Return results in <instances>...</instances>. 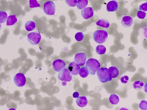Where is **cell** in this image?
Instances as JSON below:
<instances>
[{"label": "cell", "instance_id": "obj_31", "mask_svg": "<svg viewBox=\"0 0 147 110\" xmlns=\"http://www.w3.org/2000/svg\"><path fill=\"white\" fill-rule=\"evenodd\" d=\"M139 9L140 10H142L144 11H147V2L143 3L139 6Z\"/></svg>", "mask_w": 147, "mask_h": 110}, {"label": "cell", "instance_id": "obj_11", "mask_svg": "<svg viewBox=\"0 0 147 110\" xmlns=\"http://www.w3.org/2000/svg\"><path fill=\"white\" fill-rule=\"evenodd\" d=\"M68 69L72 74L77 75L79 73L80 67V66L75 62H71L68 66Z\"/></svg>", "mask_w": 147, "mask_h": 110}, {"label": "cell", "instance_id": "obj_8", "mask_svg": "<svg viewBox=\"0 0 147 110\" xmlns=\"http://www.w3.org/2000/svg\"><path fill=\"white\" fill-rule=\"evenodd\" d=\"M53 69L56 72H59L65 68V63L63 60L58 59L54 60L52 63Z\"/></svg>", "mask_w": 147, "mask_h": 110}, {"label": "cell", "instance_id": "obj_23", "mask_svg": "<svg viewBox=\"0 0 147 110\" xmlns=\"http://www.w3.org/2000/svg\"><path fill=\"white\" fill-rule=\"evenodd\" d=\"M7 17V14L5 12L0 11V23L5 22L6 20Z\"/></svg>", "mask_w": 147, "mask_h": 110}, {"label": "cell", "instance_id": "obj_33", "mask_svg": "<svg viewBox=\"0 0 147 110\" xmlns=\"http://www.w3.org/2000/svg\"><path fill=\"white\" fill-rule=\"evenodd\" d=\"M1 24L0 23V30L1 29Z\"/></svg>", "mask_w": 147, "mask_h": 110}, {"label": "cell", "instance_id": "obj_24", "mask_svg": "<svg viewBox=\"0 0 147 110\" xmlns=\"http://www.w3.org/2000/svg\"><path fill=\"white\" fill-rule=\"evenodd\" d=\"M144 82L142 81L139 80L135 81L133 83V87L135 89H141L144 86Z\"/></svg>", "mask_w": 147, "mask_h": 110}, {"label": "cell", "instance_id": "obj_7", "mask_svg": "<svg viewBox=\"0 0 147 110\" xmlns=\"http://www.w3.org/2000/svg\"><path fill=\"white\" fill-rule=\"evenodd\" d=\"M15 84L19 87L24 86L26 82V78L23 73H18L16 74L13 78Z\"/></svg>", "mask_w": 147, "mask_h": 110}, {"label": "cell", "instance_id": "obj_6", "mask_svg": "<svg viewBox=\"0 0 147 110\" xmlns=\"http://www.w3.org/2000/svg\"><path fill=\"white\" fill-rule=\"evenodd\" d=\"M27 38L30 44L35 45L38 44L40 42L41 39V36L39 33L32 32L28 34Z\"/></svg>", "mask_w": 147, "mask_h": 110}, {"label": "cell", "instance_id": "obj_27", "mask_svg": "<svg viewBox=\"0 0 147 110\" xmlns=\"http://www.w3.org/2000/svg\"><path fill=\"white\" fill-rule=\"evenodd\" d=\"M140 108L142 110H147V102L145 100H142L139 105Z\"/></svg>", "mask_w": 147, "mask_h": 110}, {"label": "cell", "instance_id": "obj_1", "mask_svg": "<svg viewBox=\"0 0 147 110\" xmlns=\"http://www.w3.org/2000/svg\"><path fill=\"white\" fill-rule=\"evenodd\" d=\"M100 64L96 59L93 58L89 59L86 62V67L90 74L94 75L96 72L100 68Z\"/></svg>", "mask_w": 147, "mask_h": 110}, {"label": "cell", "instance_id": "obj_25", "mask_svg": "<svg viewBox=\"0 0 147 110\" xmlns=\"http://www.w3.org/2000/svg\"><path fill=\"white\" fill-rule=\"evenodd\" d=\"M29 7L31 8L39 7L40 6L36 0H29Z\"/></svg>", "mask_w": 147, "mask_h": 110}, {"label": "cell", "instance_id": "obj_17", "mask_svg": "<svg viewBox=\"0 0 147 110\" xmlns=\"http://www.w3.org/2000/svg\"><path fill=\"white\" fill-rule=\"evenodd\" d=\"M17 21V19L16 15H11L7 17L6 24L7 26L11 25L15 23Z\"/></svg>", "mask_w": 147, "mask_h": 110}, {"label": "cell", "instance_id": "obj_16", "mask_svg": "<svg viewBox=\"0 0 147 110\" xmlns=\"http://www.w3.org/2000/svg\"><path fill=\"white\" fill-rule=\"evenodd\" d=\"M96 23V25L105 28H107L110 26L109 21L105 19H101L99 20Z\"/></svg>", "mask_w": 147, "mask_h": 110}, {"label": "cell", "instance_id": "obj_12", "mask_svg": "<svg viewBox=\"0 0 147 110\" xmlns=\"http://www.w3.org/2000/svg\"><path fill=\"white\" fill-rule=\"evenodd\" d=\"M118 3L115 0L109 2L107 5V10L108 12H113L116 11L118 8Z\"/></svg>", "mask_w": 147, "mask_h": 110}, {"label": "cell", "instance_id": "obj_4", "mask_svg": "<svg viewBox=\"0 0 147 110\" xmlns=\"http://www.w3.org/2000/svg\"><path fill=\"white\" fill-rule=\"evenodd\" d=\"M72 74L69 70L64 68L59 72L58 74L59 79L61 81H70L72 79Z\"/></svg>", "mask_w": 147, "mask_h": 110}, {"label": "cell", "instance_id": "obj_28", "mask_svg": "<svg viewBox=\"0 0 147 110\" xmlns=\"http://www.w3.org/2000/svg\"><path fill=\"white\" fill-rule=\"evenodd\" d=\"M77 0H65V2L69 7H74L76 5Z\"/></svg>", "mask_w": 147, "mask_h": 110}, {"label": "cell", "instance_id": "obj_18", "mask_svg": "<svg viewBox=\"0 0 147 110\" xmlns=\"http://www.w3.org/2000/svg\"><path fill=\"white\" fill-rule=\"evenodd\" d=\"M110 102L113 105H116L118 104L119 101L118 96L116 94H111L109 98Z\"/></svg>", "mask_w": 147, "mask_h": 110}, {"label": "cell", "instance_id": "obj_2", "mask_svg": "<svg viewBox=\"0 0 147 110\" xmlns=\"http://www.w3.org/2000/svg\"><path fill=\"white\" fill-rule=\"evenodd\" d=\"M97 75L99 80L102 83L110 81L112 79L107 68H100L97 71Z\"/></svg>", "mask_w": 147, "mask_h": 110}, {"label": "cell", "instance_id": "obj_20", "mask_svg": "<svg viewBox=\"0 0 147 110\" xmlns=\"http://www.w3.org/2000/svg\"><path fill=\"white\" fill-rule=\"evenodd\" d=\"M88 3V0H78L76 6L79 9H82L87 6Z\"/></svg>", "mask_w": 147, "mask_h": 110}, {"label": "cell", "instance_id": "obj_22", "mask_svg": "<svg viewBox=\"0 0 147 110\" xmlns=\"http://www.w3.org/2000/svg\"><path fill=\"white\" fill-rule=\"evenodd\" d=\"M106 50L105 47L102 45H99L96 47V52L99 55L104 54L106 52Z\"/></svg>", "mask_w": 147, "mask_h": 110}, {"label": "cell", "instance_id": "obj_34", "mask_svg": "<svg viewBox=\"0 0 147 110\" xmlns=\"http://www.w3.org/2000/svg\"></svg>", "mask_w": 147, "mask_h": 110}, {"label": "cell", "instance_id": "obj_26", "mask_svg": "<svg viewBox=\"0 0 147 110\" xmlns=\"http://www.w3.org/2000/svg\"><path fill=\"white\" fill-rule=\"evenodd\" d=\"M84 37V35L82 32H79L76 33L75 38L77 41H80L82 40Z\"/></svg>", "mask_w": 147, "mask_h": 110}, {"label": "cell", "instance_id": "obj_3", "mask_svg": "<svg viewBox=\"0 0 147 110\" xmlns=\"http://www.w3.org/2000/svg\"><path fill=\"white\" fill-rule=\"evenodd\" d=\"M107 38V33L104 30H97L93 33V39L98 44L104 43L106 41Z\"/></svg>", "mask_w": 147, "mask_h": 110}, {"label": "cell", "instance_id": "obj_14", "mask_svg": "<svg viewBox=\"0 0 147 110\" xmlns=\"http://www.w3.org/2000/svg\"><path fill=\"white\" fill-rule=\"evenodd\" d=\"M109 74L112 78L117 77L119 74V70L115 66H111L108 69Z\"/></svg>", "mask_w": 147, "mask_h": 110}, {"label": "cell", "instance_id": "obj_5", "mask_svg": "<svg viewBox=\"0 0 147 110\" xmlns=\"http://www.w3.org/2000/svg\"><path fill=\"white\" fill-rule=\"evenodd\" d=\"M43 10L44 12L49 15L54 14L55 11V6L52 1H48L44 4Z\"/></svg>", "mask_w": 147, "mask_h": 110}, {"label": "cell", "instance_id": "obj_10", "mask_svg": "<svg viewBox=\"0 0 147 110\" xmlns=\"http://www.w3.org/2000/svg\"><path fill=\"white\" fill-rule=\"evenodd\" d=\"M81 14L84 19H87L93 15L94 11L92 7H87L83 8L82 10Z\"/></svg>", "mask_w": 147, "mask_h": 110}, {"label": "cell", "instance_id": "obj_9", "mask_svg": "<svg viewBox=\"0 0 147 110\" xmlns=\"http://www.w3.org/2000/svg\"><path fill=\"white\" fill-rule=\"evenodd\" d=\"M86 59V56L84 53H79L75 55L74 61L79 66H83L85 64Z\"/></svg>", "mask_w": 147, "mask_h": 110}, {"label": "cell", "instance_id": "obj_13", "mask_svg": "<svg viewBox=\"0 0 147 110\" xmlns=\"http://www.w3.org/2000/svg\"><path fill=\"white\" fill-rule=\"evenodd\" d=\"M133 22L132 18L129 16H124L121 21V23L123 26L125 27L130 26Z\"/></svg>", "mask_w": 147, "mask_h": 110}, {"label": "cell", "instance_id": "obj_21", "mask_svg": "<svg viewBox=\"0 0 147 110\" xmlns=\"http://www.w3.org/2000/svg\"><path fill=\"white\" fill-rule=\"evenodd\" d=\"M89 74L88 70L86 67H82L80 69L79 73L80 75L83 78L86 77Z\"/></svg>", "mask_w": 147, "mask_h": 110}, {"label": "cell", "instance_id": "obj_19", "mask_svg": "<svg viewBox=\"0 0 147 110\" xmlns=\"http://www.w3.org/2000/svg\"><path fill=\"white\" fill-rule=\"evenodd\" d=\"M25 27L27 31H31L35 28V23L33 21H29L25 23Z\"/></svg>", "mask_w": 147, "mask_h": 110}, {"label": "cell", "instance_id": "obj_32", "mask_svg": "<svg viewBox=\"0 0 147 110\" xmlns=\"http://www.w3.org/2000/svg\"><path fill=\"white\" fill-rule=\"evenodd\" d=\"M79 95V94L78 92H74L73 94V97L75 98H78Z\"/></svg>", "mask_w": 147, "mask_h": 110}, {"label": "cell", "instance_id": "obj_30", "mask_svg": "<svg viewBox=\"0 0 147 110\" xmlns=\"http://www.w3.org/2000/svg\"><path fill=\"white\" fill-rule=\"evenodd\" d=\"M129 80V78L127 75L123 76L120 78V80L122 83L125 84L127 83Z\"/></svg>", "mask_w": 147, "mask_h": 110}, {"label": "cell", "instance_id": "obj_29", "mask_svg": "<svg viewBox=\"0 0 147 110\" xmlns=\"http://www.w3.org/2000/svg\"><path fill=\"white\" fill-rule=\"evenodd\" d=\"M146 13L141 10L139 11L137 13V16L140 19H144L146 15Z\"/></svg>", "mask_w": 147, "mask_h": 110}, {"label": "cell", "instance_id": "obj_15", "mask_svg": "<svg viewBox=\"0 0 147 110\" xmlns=\"http://www.w3.org/2000/svg\"><path fill=\"white\" fill-rule=\"evenodd\" d=\"M77 105L80 107H83L87 105L88 104V100L85 96L78 97L76 101Z\"/></svg>", "mask_w": 147, "mask_h": 110}]
</instances>
